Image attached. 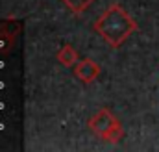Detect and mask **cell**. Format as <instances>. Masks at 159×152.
Here are the masks:
<instances>
[{
    "label": "cell",
    "mask_w": 159,
    "mask_h": 152,
    "mask_svg": "<svg viewBox=\"0 0 159 152\" xmlns=\"http://www.w3.org/2000/svg\"><path fill=\"white\" fill-rule=\"evenodd\" d=\"M57 61L63 65V67H74L78 63V52L74 50L72 45H63L59 50H57Z\"/></svg>",
    "instance_id": "277c9868"
},
{
    "label": "cell",
    "mask_w": 159,
    "mask_h": 152,
    "mask_svg": "<svg viewBox=\"0 0 159 152\" xmlns=\"http://www.w3.org/2000/svg\"><path fill=\"white\" fill-rule=\"evenodd\" d=\"M93 28L109 46L119 48L120 45L137 30V22L119 4H113L98 17V21L94 22Z\"/></svg>",
    "instance_id": "6da1fadb"
},
{
    "label": "cell",
    "mask_w": 159,
    "mask_h": 152,
    "mask_svg": "<svg viewBox=\"0 0 159 152\" xmlns=\"http://www.w3.org/2000/svg\"><path fill=\"white\" fill-rule=\"evenodd\" d=\"M100 74V65L93 59H81L74 65V76L83 83H91L94 82Z\"/></svg>",
    "instance_id": "3957f363"
},
{
    "label": "cell",
    "mask_w": 159,
    "mask_h": 152,
    "mask_svg": "<svg viewBox=\"0 0 159 152\" xmlns=\"http://www.w3.org/2000/svg\"><path fill=\"white\" fill-rule=\"evenodd\" d=\"M89 128L100 139H104L107 143H113V145H117L122 139V135H124V130L120 126L119 119L111 113L107 108L100 110L94 117L89 119Z\"/></svg>",
    "instance_id": "7a4b0ae2"
},
{
    "label": "cell",
    "mask_w": 159,
    "mask_h": 152,
    "mask_svg": "<svg viewBox=\"0 0 159 152\" xmlns=\"http://www.w3.org/2000/svg\"><path fill=\"white\" fill-rule=\"evenodd\" d=\"M63 2L72 13H83L94 0H63Z\"/></svg>",
    "instance_id": "5b68a950"
}]
</instances>
